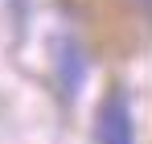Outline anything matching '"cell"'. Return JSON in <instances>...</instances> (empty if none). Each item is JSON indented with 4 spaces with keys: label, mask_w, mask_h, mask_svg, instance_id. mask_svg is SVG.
<instances>
[{
    "label": "cell",
    "mask_w": 152,
    "mask_h": 144,
    "mask_svg": "<svg viewBox=\"0 0 152 144\" xmlns=\"http://www.w3.org/2000/svg\"><path fill=\"white\" fill-rule=\"evenodd\" d=\"M95 144H136V115L124 91H111L95 111Z\"/></svg>",
    "instance_id": "cell-1"
}]
</instances>
